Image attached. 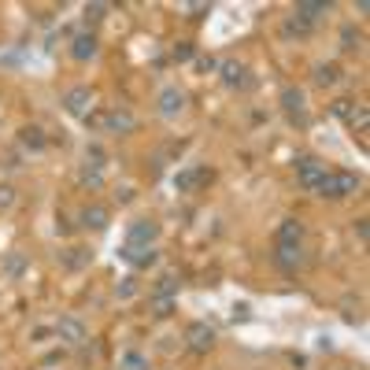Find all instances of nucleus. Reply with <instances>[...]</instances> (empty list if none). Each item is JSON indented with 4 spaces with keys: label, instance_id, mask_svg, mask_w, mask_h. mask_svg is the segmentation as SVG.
<instances>
[{
    "label": "nucleus",
    "instance_id": "nucleus-4",
    "mask_svg": "<svg viewBox=\"0 0 370 370\" xmlns=\"http://www.w3.org/2000/svg\"><path fill=\"white\" fill-rule=\"evenodd\" d=\"M185 344H189L197 355L211 352V348H215V330L208 322H189V326H185Z\"/></svg>",
    "mask_w": 370,
    "mask_h": 370
},
{
    "label": "nucleus",
    "instance_id": "nucleus-24",
    "mask_svg": "<svg viewBox=\"0 0 370 370\" xmlns=\"http://www.w3.org/2000/svg\"><path fill=\"white\" fill-rule=\"evenodd\" d=\"M118 370H148V359L141 352H126L123 359H118Z\"/></svg>",
    "mask_w": 370,
    "mask_h": 370
},
{
    "label": "nucleus",
    "instance_id": "nucleus-21",
    "mask_svg": "<svg viewBox=\"0 0 370 370\" xmlns=\"http://www.w3.org/2000/svg\"><path fill=\"white\" fill-rule=\"evenodd\" d=\"M278 267L281 270H297V263H300V245H278Z\"/></svg>",
    "mask_w": 370,
    "mask_h": 370
},
{
    "label": "nucleus",
    "instance_id": "nucleus-27",
    "mask_svg": "<svg viewBox=\"0 0 370 370\" xmlns=\"http://www.w3.org/2000/svg\"><path fill=\"white\" fill-rule=\"evenodd\" d=\"M152 315H156V319L174 315V297H152Z\"/></svg>",
    "mask_w": 370,
    "mask_h": 370
},
{
    "label": "nucleus",
    "instance_id": "nucleus-25",
    "mask_svg": "<svg viewBox=\"0 0 370 370\" xmlns=\"http://www.w3.org/2000/svg\"><path fill=\"white\" fill-rule=\"evenodd\" d=\"M178 292V278L174 274H163L159 281H156V289H152V297H174Z\"/></svg>",
    "mask_w": 370,
    "mask_h": 370
},
{
    "label": "nucleus",
    "instance_id": "nucleus-15",
    "mask_svg": "<svg viewBox=\"0 0 370 370\" xmlns=\"http://www.w3.org/2000/svg\"><path fill=\"white\" fill-rule=\"evenodd\" d=\"M185 107V93L182 89H163L159 93V115L163 118H174Z\"/></svg>",
    "mask_w": 370,
    "mask_h": 370
},
{
    "label": "nucleus",
    "instance_id": "nucleus-14",
    "mask_svg": "<svg viewBox=\"0 0 370 370\" xmlns=\"http://www.w3.org/2000/svg\"><path fill=\"white\" fill-rule=\"evenodd\" d=\"M326 12H330V4H322V0H300V4H297V12H292V15L303 19L308 26H315V23H319V19H322Z\"/></svg>",
    "mask_w": 370,
    "mask_h": 370
},
{
    "label": "nucleus",
    "instance_id": "nucleus-22",
    "mask_svg": "<svg viewBox=\"0 0 370 370\" xmlns=\"http://www.w3.org/2000/svg\"><path fill=\"white\" fill-rule=\"evenodd\" d=\"M315 82L319 85H337L341 82V67H337V63H319V67H315Z\"/></svg>",
    "mask_w": 370,
    "mask_h": 370
},
{
    "label": "nucleus",
    "instance_id": "nucleus-18",
    "mask_svg": "<svg viewBox=\"0 0 370 370\" xmlns=\"http://www.w3.org/2000/svg\"><path fill=\"white\" fill-rule=\"evenodd\" d=\"M300 237H303V226L297 219H285L278 226V245H300Z\"/></svg>",
    "mask_w": 370,
    "mask_h": 370
},
{
    "label": "nucleus",
    "instance_id": "nucleus-30",
    "mask_svg": "<svg viewBox=\"0 0 370 370\" xmlns=\"http://www.w3.org/2000/svg\"><path fill=\"white\" fill-rule=\"evenodd\" d=\"M104 15H107V4H89L85 8V23H100Z\"/></svg>",
    "mask_w": 370,
    "mask_h": 370
},
{
    "label": "nucleus",
    "instance_id": "nucleus-26",
    "mask_svg": "<svg viewBox=\"0 0 370 370\" xmlns=\"http://www.w3.org/2000/svg\"><path fill=\"white\" fill-rule=\"evenodd\" d=\"M281 30H285V37H308L311 34V26L303 23V19H297V15H289V23L281 26Z\"/></svg>",
    "mask_w": 370,
    "mask_h": 370
},
{
    "label": "nucleus",
    "instance_id": "nucleus-16",
    "mask_svg": "<svg viewBox=\"0 0 370 370\" xmlns=\"http://www.w3.org/2000/svg\"><path fill=\"white\" fill-rule=\"evenodd\" d=\"M71 56L78 60V63L93 60V56H96V37H93V34H78V37L71 41Z\"/></svg>",
    "mask_w": 370,
    "mask_h": 370
},
{
    "label": "nucleus",
    "instance_id": "nucleus-7",
    "mask_svg": "<svg viewBox=\"0 0 370 370\" xmlns=\"http://www.w3.org/2000/svg\"><path fill=\"white\" fill-rule=\"evenodd\" d=\"M322 174H326L322 159H315V156H300L297 159V182L303 185V189H315V185L322 182Z\"/></svg>",
    "mask_w": 370,
    "mask_h": 370
},
{
    "label": "nucleus",
    "instance_id": "nucleus-12",
    "mask_svg": "<svg viewBox=\"0 0 370 370\" xmlns=\"http://www.w3.org/2000/svg\"><path fill=\"white\" fill-rule=\"evenodd\" d=\"M82 226L85 230H107V222H112V211L104 208V204H89V208H82Z\"/></svg>",
    "mask_w": 370,
    "mask_h": 370
},
{
    "label": "nucleus",
    "instance_id": "nucleus-6",
    "mask_svg": "<svg viewBox=\"0 0 370 370\" xmlns=\"http://www.w3.org/2000/svg\"><path fill=\"white\" fill-rule=\"evenodd\" d=\"M156 237H159V222H152V219H137V222H130V230H126V245L152 248V245H156Z\"/></svg>",
    "mask_w": 370,
    "mask_h": 370
},
{
    "label": "nucleus",
    "instance_id": "nucleus-8",
    "mask_svg": "<svg viewBox=\"0 0 370 370\" xmlns=\"http://www.w3.org/2000/svg\"><path fill=\"white\" fill-rule=\"evenodd\" d=\"M56 337L63 344H85V322L82 319H74V315H63V319L56 322Z\"/></svg>",
    "mask_w": 370,
    "mask_h": 370
},
{
    "label": "nucleus",
    "instance_id": "nucleus-19",
    "mask_svg": "<svg viewBox=\"0 0 370 370\" xmlns=\"http://www.w3.org/2000/svg\"><path fill=\"white\" fill-rule=\"evenodd\" d=\"M89 263H93L89 248H67V256H63V267H67V270H82V267H89Z\"/></svg>",
    "mask_w": 370,
    "mask_h": 370
},
{
    "label": "nucleus",
    "instance_id": "nucleus-1",
    "mask_svg": "<svg viewBox=\"0 0 370 370\" xmlns=\"http://www.w3.org/2000/svg\"><path fill=\"white\" fill-rule=\"evenodd\" d=\"M355 189H359V174H352V170H326L322 182L315 185V193H319V197H330V200H344V197H352Z\"/></svg>",
    "mask_w": 370,
    "mask_h": 370
},
{
    "label": "nucleus",
    "instance_id": "nucleus-9",
    "mask_svg": "<svg viewBox=\"0 0 370 370\" xmlns=\"http://www.w3.org/2000/svg\"><path fill=\"white\" fill-rule=\"evenodd\" d=\"M208 182H211L208 167H189V170L174 174V189H178V193H193V189H200V185H208Z\"/></svg>",
    "mask_w": 370,
    "mask_h": 370
},
{
    "label": "nucleus",
    "instance_id": "nucleus-31",
    "mask_svg": "<svg viewBox=\"0 0 370 370\" xmlns=\"http://www.w3.org/2000/svg\"><path fill=\"white\" fill-rule=\"evenodd\" d=\"M341 308H344V319H348V322H359V300L348 297V300L341 303Z\"/></svg>",
    "mask_w": 370,
    "mask_h": 370
},
{
    "label": "nucleus",
    "instance_id": "nucleus-17",
    "mask_svg": "<svg viewBox=\"0 0 370 370\" xmlns=\"http://www.w3.org/2000/svg\"><path fill=\"white\" fill-rule=\"evenodd\" d=\"M19 145L30 148V152H41V148L49 145V141H45V130H41V126H23V130H19Z\"/></svg>",
    "mask_w": 370,
    "mask_h": 370
},
{
    "label": "nucleus",
    "instance_id": "nucleus-13",
    "mask_svg": "<svg viewBox=\"0 0 370 370\" xmlns=\"http://www.w3.org/2000/svg\"><path fill=\"white\" fill-rule=\"evenodd\" d=\"M219 71H222V82L230 85V89H245V85H248V67L241 60H226Z\"/></svg>",
    "mask_w": 370,
    "mask_h": 370
},
{
    "label": "nucleus",
    "instance_id": "nucleus-10",
    "mask_svg": "<svg viewBox=\"0 0 370 370\" xmlns=\"http://www.w3.org/2000/svg\"><path fill=\"white\" fill-rule=\"evenodd\" d=\"M104 130H107V134H134L137 118L130 115L126 107H112V112L104 115Z\"/></svg>",
    "mask_w": 370,
    "mask_h": 370
},
{
    "label": "nucleus",
    "instance_id": "nucleus-28",
    "mask_svg": "<svg viewBox=\"0 0 370 370\" xmlns=\"http://www.w3.org/2000/svg\"><path fill=\"white\" fill-rule=\"evenodd\" d=\"M115 297H118V300L137 297V278H123V285H115Z\"/></svg>",
    "mask_w": 370,
    "mask_h": 370
},
{
    "label": "nucleus",
    "instance_id": "nucleus-23",
    "mask_svg": "<svg viewBox=\"0 0 370 370\" xmlns=\"http://www.w3.org/2000/svg\"><path fill=\"white\" fill-rule=\"evenodd\" d=\"M341 49H344V52L363 49V34H359L355 26H344V30H341Z\"/></svg>",
    "mask_w": 370,
    "mask_h": 370
},
{
    "label": "nucleus",
    "instance_id": "nucleus-2",
    "mask_svg": "<svg viewBox=\"0 0 370 370\" xmlns=\"http://www.w3.org/2000/svg\"><path fill=\"white\" fill-rule=\"evenodd\" d=\"M93 89L89 85H74V89H67L63 93V112L67 115H74V118H89L93 115Z\"/></svg>",
    "mask_w": 370,
    "mask_h": 370
},
{
    "label": "nucleus",
    "instance_id": "nucleus-29",
    "mask_svg": "<svg viewBox=\"0 0 370 370\" xmlns=\"http://www.w3.org/2000/svg\"><path fill=\"white\" fill-rule=\"evenodd\" d=\"M193 56H197V49H193L189 41H178V45H174V60H178V63L193 60Z\"/></svg>",
    "mask_w": 370,
    "mask_h": 370
},
{
    "label": "nucleus",
    "instance_id": "nucleus-32",
    "mask_svg": "<svg viewBox=\"0 0 370 370\" xmlns=\"http://www.w3.org/2000/svg\"><path fill=\"white\" fill-rule=\"evenodd\" d=\"M15 204V189L12 185H0V208H12Z\"/></svg>",
    "mask_w": 370,
    "mask_h": 370
},
{
    "label": "nucleus",
    "instance_id": "nucleus-20",
    "mask_svg": "<svg viewBox=\"0 0 370 370\" xmlns=\"http://www.w3.org/2000/svg\"><path fill=\"white\" fill-rule=\"evenodd\" d=\"M23 270H26V256L23 252H8L4 263H0V274H4V278H19Z\"/></svg>",
    "mask_w": 370,
    "mask_h": 370
},
{
    "label": "nucleus",
    "instance_id": "nucleus-33",
    "mask_svg": "<svg viewBox=\"0 0 370 370\" xmlns=\"http://www.w3.org/2000/svg\"><path fill=\"white\" fill-rule=\"evenodd\" d=\"M355 234H359V241H367V219L355 222Z\"/></svg>",
    "mask_w": 370,
    "mask_h": 370
},
{
    "label": "nucleus",
    "instance_id": "nucleus-3",
    "mask_svg": "<svg viewBox=\"0 0 370 370\" xmlns=\"http://www.w3.org/2000/svg\"><path fill=\"white\" fill-rule=\"evenodd\" d=\"M82 185H89V189H100L104 185V152L89 145L85 148V163H82V174H78Z\"/></svg>",
    "mask_w": 370,
    "mask_h": 370
},
{
    "label": "nucleus",
    "instance_id": "nucleus-11",
    "mask_svg": "<svg viewBox=\"0 0 370 370\" xmlns=\"http://www.w3.org/2000/svg\"><path fill=\"white\" fill-rule=\"evenodd\" d=\"M118 256H123L130 267H137V270H145V267H152L159 259L156 248H141V245H123V252H118Z\"/></svg>",
    "mask_w": 370,
    "mask_h": 370
},
{
    "label": "nucleus",
    "instance_id": "nucleus-5",
    "mask_svg": "<svg viewBox=\"0 0 370 370\" xmlns=\"http://www.w3.org/2000/svg\"><path fill=\"white\" fill-rule=\"evenodd\" d=\"M281 107H285V115L297 126L308 123V100H303V89H297V85H285V89H281Z\"/></svg>",
    "mask_w": 370,
    "mask_h": 370
}]
</instances>
